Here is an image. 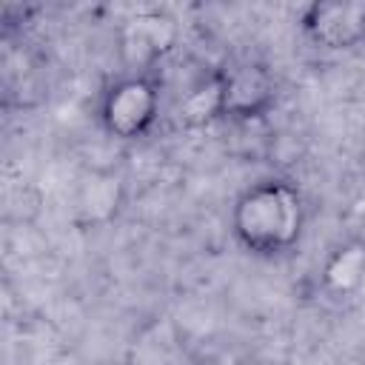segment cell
Masks as SVG:
<instances>
[{
  "label": "cell",
  "instance_id": "6da1fadb",
  "mask_svg": "<svg viewBox=\"0 0 365 365\" xmlns=\"http://www.w3.org/2000/svg\"><path fill=\"white\" fill-rule=\"evenodd\" d=\"M305 228V205L299 191L285 180H262L245 188L231 208V231L237 242L259 257L288 251Z\"/></svg>",
  "mask_w": 365,
  "mask_h": 365
},
{
  "label": "cell",
  "instance_id": "7a4b0ae2",
  "mask_svg": "<svg viewBox=\"0 0 365 365\" xmlns=\"http://www.w3.org/2000/svg\"><path fill=\"white\" fill-rule=\"evenodd\" d=\"M160 117V88L145 74H125L111 83L100 103V123L114 140L145 137Z\"/></svg>",
  "mask_w": 365,
  "mask_h": 365
},
{
  "label": "cell",
  "instance_id": "3957f363",
  "mask_svg": "<svg viewBox=\"0 0 365 365\" xmlns=\"http://www.w3.org/2000/svg\"><path fill=\"white\" fill-rule=\"evenodd\" d=\"M220 80V108L228 120H257L277 103L274 74L254 60H240L217 71Z\"/></svg>",
  "mask_w": 365,
  "mask_h": 365
},
{
  "label": "cell",
  "instance_id": "277c9868",
  "mask_svg": "<svg viewBox=\"0 0 365 365\" xmlns=\"http://www.w3.org/2000/svg\"><path fill=\"white\" fill-rule=\"evenodd\" d=\"M305 37L328 51H348L365 40V0H317L305 6Z\"/></svg>",
  "mask_w": 365,
  "mask_h": 365
},
{
  "label": "cell",
  "instance_id": "5b68a950",
  "mask_svg": "<svg viewBox=\"0 0 365 365\" xmlns=\"http://www.w3.org/2000/svg\"><path fill=\"white\" fill-rule=\"evenodd\" d=\"M177 43V23L165 11H137L120 26V54L131 68H148Z\"/></svg>",
  "mask_w": 365,
  "mask_h": 365
},
{
  "label": "cell",
  "instance_id": "8992f818",
  "mask_svg": "<svg viewBox=\"0 0 365 365\" xmlns=\"http://www.w3.org/2000/svg\"><path fill=\"white\" fill-rule=\"evenodd\" d=\"M120 208V180L106 171H91L88 177L80 180L77 197H74V211L77 220L86 225H100L108 222Z\"/></svg>",
  "mask_w": 365,
  "mask_h": 365
},
{
  "label": "cell",
  "instance_id": "52a82bcc",
  "mask_svg": "<svg viewBox=\"0 0 365 365\" xmlns=\"http://www.w3.org/2000/svg\"><path fill=\"white\" fill-rule=\"evenodd\" d=\"M365 279V240H348L331 251L322 265V282L331 294H354Z\"/></svg>",
  "mask_w": 365,
  "mask_h": 365
},
{
  "label": "cell",
  "instance_id": "ba28073f",
  "mask_svg": "<svg viewBox=\"0 0 365 365\" xmlns=\"http://www.w3.org/2000/svg\"><path fill=\"white\" fill-rule=\"evenodd\" d=\"M222 108H220V80L217 71L202 80L200 86H194L180 103H177V123L185 128H197L205 125L211 120H220Z\"/></svg>",
  "mask_w": 365,
  "mask_h": 365
},
{
  "label": "cell",
  "instance_id": "9c48e42d",
  "mask_svg": "<svg viewBox=\"0 0 365 365\" xmlns=\"http://www.w3.org/2000/svg\"><path fill=\"white\" fill-rule=\"evenodd\" d=\"M140 351H151V354H157V348H154V345H148V342H140ZM168 351H171V345L160 348V354H168Z\"/></svg>",
  "mask_w": 365,
  "mask_h": 365
}]
</instances>
